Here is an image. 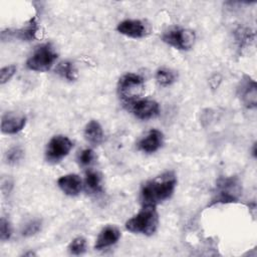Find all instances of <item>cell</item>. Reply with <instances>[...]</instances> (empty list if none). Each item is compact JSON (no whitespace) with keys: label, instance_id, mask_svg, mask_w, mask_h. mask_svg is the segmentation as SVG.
<instances>
[{"label":"cell","instance_id":"4","mask_svg":"<svg viewBox=\"0 0 257 257\" xmlns=\"http://www.w3.org/2000/svg\"><path fill=\"white\" fill-rule=\"evenodd\" d=\"M57 59V53L49 43L38 46L27 59L26 66L33 71L44 72L49 70Z\"/></svg>","mask_w":257,"mask_h":257},{"label":"cell","instance_id":"21","mask_svg":"<svg viewBox=\"0 0 257 257\" xmlns=\"http://www.w3.org/2000/svg\"><path fill=\"white\" fill-rule=\"evenodd\" d=\"M23 150L20 147H13L7 151L5 155V160L9 165L18 164L23 158Z\"/></svg>","mask_w":257,"mask_h":257},{"label":"cell","instance_id":"16","mask_svg":"<svg viewBox=\"0 0 257 257\" xmlns=\"http://www.w3.org/2000/svg\"><path fill=\"white\" fill-rule=\"evenodd\" d=\"M84 137L85 140L93 145L97 146L99 145L103 140V132L100 123L97 120L91 119L84 128Z\"/></svg>","mask_w":257,"mask_h":257},{"label":"cell","instance_id":"23","mask_svg":"<svg viewBox=\"0 0 257 257\" xmlns=\"http://www.w3.org/2000/svg\"><path fill=\"white\" fill-rule=\"evenodd\" d=\"M94 159V153L91 149H84L78 155V162L81 166H88Z\"/></svg>","mask_w":257,"mask_h":257},{"label":"cell","instance_id":"12","mask_svg":"<svg viewBox=\"0 0 257 257\" xmlns=\"http://www.w3.org/2000/svg\"><path fill=\"white\" fill-rule=\"evenodd\" d=\"M38 30V25L35 19H31L25 26L22 28L16 29L14 31L7 30V31H2L1 33V38L2 40L8 39V38H18L21 40H32L35 37V34Z\"/></svg>","mask_w":257,"mask_h":257},{"label":"cell","instance_id":"25","mask_svg":"<svg viewBox=\"0 0 257 257\" xmlns=\"http://www.w3.org/2000/svg\"><path fill=\"white\" fill-rule=\"evenodd\" d=\"M15 71H16V66L13 65V64L1 68V70H0V83L4 84L5 82H7L14 75Z\"/></svg>","mask_w":257,"mask_h":257},{"label":"cell","instance_id":"14","mask_svg":"<svg viewBox=\"0 0 257 257\" xmlns=\"http://www.w3.org/2000/svg\"><path fill=\"white\" fill-rule=\"evenodd\" d=\"M120 237V231L115 226H106L104 227L100 233L98 234L94 248L97 250H101L103 248L109 247L115 244Z\"/></svg>","mask_w":257,"mask_h":257},{"label":"cell","instance_id":"18","mask_svg":"<svg viewBox=\"0 0 257 257\" xmlns=\"http://www.w3.org/2000/svg\"><path fill=\"white\" fill-rule=\"evenodd\" d=\"M56 72L61 77L69 81H73L77 77V70L75 68V65L69 60H64L58 63L56 67Z\"/></svg>","mask_w":257,"mask_h":257},{"label":"cell","instance_id":"7","mask_svg":"<svg viewBox=\"0 0 257 257\" xmlns=\"http://www.w3.org/2000/svg\"><path fill=\"white\" fill-rule=\"evenodd\" d=\"M240 186L236 178H221L217 184V194L213 203H232L238 200Z\"/></svg>","mask_w":257,"mask_h":257},{"label":"cell","instance_id":"3","mask_svg":"<svg viewBox=\"0 0 257 257\" xmlns=\"http://www.w3.org/2000/svg\"><path fill=\"white\" fill-rule=\"evenodd\" d=\"M145 80L135 73L122 75L117 83V92L124 104L140 99L145 92Z\"/></svg>","mask_w":257,"mask_h":257},{"label":"cell","instance_id":"22","mask_svg":"<svg viewBox=\"0 0 257 257\" xmlns=\"http://www.w3.org/2000/svg\"><path fill=\"white\" fill-rule=\"evenodd\" d=\"M41 228V222L40 220L34 219V220H30L28 223L25 224V226L22 229V235L25 237H29L32 235H35L36 233L39 232Z\"/></svg>","mask_w":257,"mask_h":257},{"label":"cell","instance_id":"8","mask_svg":"<svg viewBox=\"0 0 257 257\" xmlns=\"http://www.w3.org/2000/svg\"><path fill=\"white\" fill-rule=\"evenodd\" d=\"M125 105L136 117L143 120L154 118L160 113V105L153 99L140 98Z\"/></svg>","mask_w":257,"mask_h":257},{"label":"cell","instance_id":"13","mask_svg":"<svg viewBox=\"0 0 257 257\" xmlns=\"http://www.w3.org/2000/svg\"><path fill=\"white\" fill-rule=\"evenodd\" d=\"M163 134L158 130H151L143 137L138 143V148L140 151L145 153H154L158 151L163 145Z\"/></svg>","mask_w":257,"mask_h":257},{"label":"cell","instance_id":"17","mask_svg":"<svg viewBox=\"0 0 257 257\" xmlns=\"http://www.w3.org/2000/svg\"><path fill=\"white\" fill-rule=\"evenodd\" d=\"M85 190L90 194H97L101 191V177L100 175L93 171L88 170L85 173V180H84Z\"/></svg>","mask_w":257,"mask_h":257},{"label":"cell","instance_id":"24","mask_svg":"<svg viewBox=\"0 0 257 257\" xmlns=\"http://www.w3.org/2000/svg\"><path fill=\"white\" fill-rule=\"evenodd\" d=\"M12 234V229L11 225L8 220H6L4 217L1 218L0 221V239L2 241H6L11 237Z\"/></svg>","mask_w":257,"mask_h":257},{"label":"cell","instance_id":"10","mask_svg":"<svg viewBox=\"0 0 257 257\" xmlns=\"http://www.w3.org/2000/svg\"><path fill=\"white\" fill-rule=\"evenodd\" d=\"M116 30L127 37L143 38L148 35L149 27L143 21L139 19H126L117 24Z\"/></svg>","mask_w":257,"mask_h":257},{"label":"cell","instance_id":"6","mask_svg":"<svg viewBox=\"0 0 257 257\" xmlns=\"http://www.w3.org/2000/svg\"><path fill=\"white\" fill-rule=\"evenodd\" d=\"M72 142L65 136H55L47 144L45 159L49 163H58L68 155L72 149Z\"/></svg>","mask_w":257,"mask_h":257},{"label":"cell","instance_id":"5","mask_svg":"<svg viewBox=\"0 0 257 257\" xmlns=\"http://www.w3.org/2000/svg\"><path fill=\"white\" fill-rule=\"evenodd\" d=\"M162 39L165 43L175 47L176 49L188 50L193 47L196 40V35L194 31L190 29L179 26H172L164 31Z\"/></svg>","mask_w":257,"mask_h":257},{"label":"cell","instance_id":"1","mask_svg":"<svg viewBox=\"0 0 257 257\" xmlns=\"http://www.w3.org/2000/svg\"><path fill=\"white\" fill-rule=\"evenodd\" d=\"M177 184L174 173L167 172L146 182L140 192V200L143 206H155L173 195Z\"/></svg>","mask_w":257,"mask_h":257},{"label":"cell","instance_id":"2","mask_svg":"<svg viewBox=\"0 0 257 257\" xmlns=\"http://www.w3.org/2000/svg\"><path fill=\"white\" fill-rule=\"evenodd\" d=\"M159 224V216L155 206H143V209L125 223V228L130 232L153 235Z\"/></svg>","mask_w":257,"mask_h":257},{"label":"cell","instance_id":"11","mask_svg":"<svg viewBox=\"0 0 257 257\" xmlns=\"http://www.w3.org/2000/svg\"><path fill=\"white\" fill-rule=\"evenodd\" d=\"M26 123V117L23 114L7 112L2 116L1 131L3 134L12 135L20 132Z\"/></svg>","mask_w":257,"mask_h":257},{"label":"cell","instance_id":"9","mask_svg":"<svg viewBox=\"0 0 257 257\" xmlns=\"http://www.w3.org/2000/svg\"><path fill=\"white\" fill-rule=\"evenodd\" d=\"M238 95L245 106L252 108L257 103V86L255 80L245 75L238 86Z\"/></svg>","mask_w":257,"mask_h":257},{"label":"cell","instance_id":"15","mask_svg":"<svg viewBox=\"0 0 257 257\" xmlns=\"http://www.w3.org/2000/svg\"><path fill=\"white\" fill-rule=\"evenodd\" d=\"M57 185L60 190L68 196H76L81 191V179L75 174H68L61 176L57 180Z\"/></svg>","mask_w":257,"mask_h":257},{"label":"cell","instance_id":"19","mask_svg":"<svg viewBox=\"0 0 257 257\" xmlns=\"http://www.w3.org/2000/svg\"><path fill=\"white\" fill-rule=\"evenodd\" d=\"M176 73L168 68H160L156 72V80L161 86H169L176 81Z\"/></svg>","mask_w":257,"mask_h":257},{"label":"cell","instance_id":"20","mask_svg":"<svg viewBox=\"0 0 257 257\" xmlns=\"http://www.w3.org/2000/svg\"><path fill=\"white\" fill-rule=\"evenodd\" d=\"M68 250L73 255H80L86 251V240L83 237H76L74 238L69 246Z\"/></svg>","mask_w":257,"mask_h":257}]
</instances>
